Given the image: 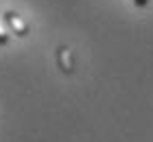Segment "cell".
<instances>
[{"instance_id":"4","label":"cell","mask_w":153,"mask_h":142,"mask_svg":"<svg viewBox=\"0 0 153 142\" xmlns=\"http://www.w3.org/2000/svg\"><path fill=\"white\" fill-rule=\"evenodd\" d=\"M134 2H136L138 7H147V4H149V0H134Z\"/></svg>"},{"instance_id":"2","label":"cell","mask_w":153,"mask_h":142,"mask_svg":"<svg viewBox=\"0 0 153 142\" xmlns=\"http://www.w3.org/2000/svg\"><path fill=\"white\" fill-rule=\"evenodd\" d=\"M57 61H59V68L64 70L66 74H70L72 70H74V66H72V55H70V48H68V46H59Z\"/></svg>"},{"instance_id":"1","label":"cell","mask_w":153,"mask_h":142,"mask_svg":"<svg viewBox=\"0 0 153 142\" xmlns=\"http://www.w3.org/2000/svg\"><path fill=\"white\" fill-rule=\"evenodd\" d=\"M4 22L13 31V35H18V37H26V35H29V26H26V22L16 11H7L4 13Z\"/></svg>"},{"instance_id":"3","label":"cell","mask_w":153,"mask_h":142,"mask_svg":"<svg viewBox=\"0 0 153 142\" xmlns=\"http://www.w3.org/2000/svg\"><path fill=\"white\" fill-rule=\"evenodd\" d=\"M4 16H0V46H7L9 44V33H7V28H4Z\"/></svg>"}]
</instances>
